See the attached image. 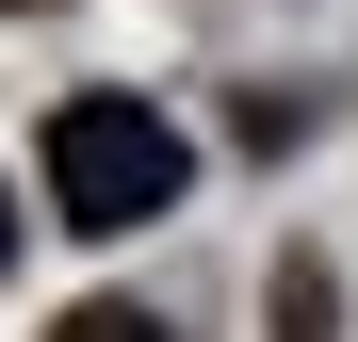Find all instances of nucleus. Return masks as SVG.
<instances>
[{"instance_id": "nucleus-1", "label": "nucleus", "mask_w": 358, "mask_h": 342, "mask_svg": "<svg viewBox=\"0 0 358 342\" xmlns=\"http://www.w3.org/2000/svg\"><path fill=\"white\" fill-rule=\"evenodd\" d=\"M179 180H196V147H179V114H147V98H66L49 114V212L66 228H147V212H179Z\"/></svg>"}, {"instance_id": "nucleus-3", "label": "nucleus", "mask_w": 358, "mask_h": 342, "mask_svg": "<svg viewBox=\"0 0 358 342\" xmlns=\"http://www.w3.org/2000/svg\"><path fill=\"white\" fill-rule=\"evenodd\" d=\"M0 261H17V196H0Z\"/></svg>"}, {"instance_id": "nucleus-2", "label": "nucleus", "mask_w": 358, "mask_h": 342, "mask_svg": "<svg viewBox=\"0 0 358 342\" xmlns=\"http://www.w3.org/2000/svg\"><path fill=\"white\" fill-rule=\"evenodd\" d=\"M49 342H179V326H163V310H131V294H98V310H66Z\"/></svg>"}]
</instances>
